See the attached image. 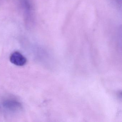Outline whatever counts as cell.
<instances>
[{
  "instance_id": "cell-1",
  "label": "cell",
  "mask_w": 122,
  "mask_h": 122,
  "mask_svg": "<svg viewBox=\"0 0 122 122\" xmlns=\"http://www.w3.org/2000/svg\"><path fill=\"white\" fill-rule=\"evenodd\" d=\"M10 60L13 64L17 66H23L27 62V59L18 52H13L10 56Z\"/></svg>"
}]
</instances>
